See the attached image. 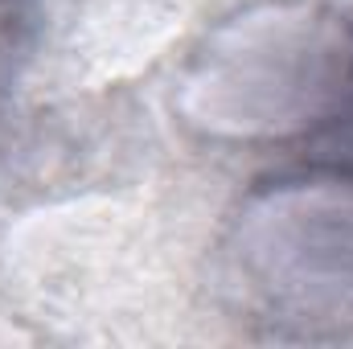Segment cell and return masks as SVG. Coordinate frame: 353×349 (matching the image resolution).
I'll use <instances>...</instances> for the list:
<instances>
[{"label":"cell","mask_w":353,"mask_h":349,"mask_svg":"<svg viewBox=\"0 0 353 349\" xmlns=\"http://www.w3.org/2000/svg\"><path fill=\"white\" fill-rule=\"evenodd\" d=\"M353 83V17L321 0H263L218 21L176 74L181 123L214 144L304 148Z\"/></svg>","instance_id":"1"},{"label":"cell","mask_w":353,"mask_h":349,"mask_svg":"<svg viewBox=\"0 0 353 349\" xmlns=\"http://www.w3.org/2000/svg\"><path fill=\"white\" fill-rule=\"evenodd\" d=\"M304 161H321V165L353 173V83L345 90V103L337 107V115L304 144Z\"/></svg>","instance_id":"3"},{"label":"cell","mask_w":353,"mask_h":349,"mask_svg":"<svg viewBox=\"0 0 353 349\" xmlns=\"http://www.w3.org/2000/svg\"><path fill=\"white\" fill-rule=\"evenodd\" d=\"M222 292L283 341H353V173L304 161L259 181L218 247Z\"/></svg>","instance_id":"2"},{"label":"cell","mask_w":353,"mask_h":349,"mask_svg":"<svg viewBox=\"0 0 353 349\" xmlns=\"http://www.w3.org/2000/svg\"><path fill=\"white\" fill-rule=\"evenodd\" d=\"M21 17H25V0H0V62L12 50V41H17Z\"/></svg>","instance_id":"4"}]
</instances>
